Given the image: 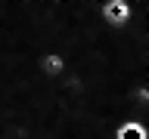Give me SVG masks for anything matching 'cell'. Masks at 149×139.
Listing matches in <instances>:
<instances>
[{"label": "cell", "mask_w": 149, "mask_h": 139, "mask_svg": "<svg viewBox=\"0 0 149 139\" xmlns=\"http://www.w3.org/2000/svg\"><path fill=\"white\" fill-rule=\"evenodd\" d=\"M112 139H149V120H143V118L124 120V124H118V127H115Z\"/></svg>", "instance_id": "3957f363"}, {"label": "cell", "mask_w": 149, "mask_h": 139, "mask_svg": "<svg viewBox=\"0 0 149 139\" xmlns=\"http://www.w3.org/2000/svg\"><path fill=\"white\" fill-rule=\"evenodd\" d=\"M74 46H78V43H74ZM37 71H40V77H47V81L62 77V74L68 71V56L59 53V50H47V53L37 59Z\"/></svg>", "instance_id": "7a4b0ae2"}, {"label": "cell", "mask_w": 149, "mask_h": 139, "mask_svg": "<svg viewBox=\"0 0 149 139\" xmlns=\"http://www.w3.org/2000/svg\"><path fill=\"white\" fill-rule=\"evenodd\" d=\"M100 19H102V25H109V28H124L134 19V3H127V0H102Z\"/></svg>", "instance_id": "6da1fadb"}]
</instances>
